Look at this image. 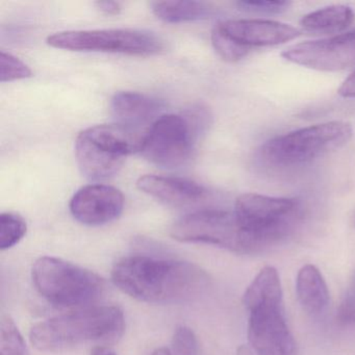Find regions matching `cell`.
I'll return each mask as SVG.
<instances>
[{"label":"cell","mask_w":355,"mask_h":355,"mask_svg":"<svg viewBox=\"0 0 355 355\" xmlns=\"http://www.w3.org/2000/svg\"><path fill=\"white\" fill-rule=\"evenodd\" d=\"M114 284L136 300L153 304L190 302L205 294L209 274L196 263L149 255H130L112 270Z\"/></svg>","instance_id":"cell-1"},{"label":"cell","mask_w":355,"mask_h":355,"mask_svg":"<svg viewBox=\"0 0 355 355\" xmlns=\"http://www.w3.org/2000/svg\"><path fill=\"white\" fill-rule=\"evenodd\" d=\"M125 328L124 313L114 305L95 306L45 320L33 326L30 340L43 352H64L91 343H114Z\"/></svg>","instance_id":"cell-2"},{"label":"cell","mask_w":355,"mask_h":355,"mask_svg":"<svg viewBox=\"0 0 355 355\" xmlns=\"http://www.w3.org/2000/svg\"><path fill=\"white\" fill-rule=\"evenodd\" d=\"M234 211L248 239L250 253L286 239L301 218V205L297 199L257 193L238 197Z\"/></svg>","instance_id":"cell-3"},{"label":"cell","mask_w":355,"mask_h":355,"mask_svg":"<svg viewBox=\"0 0 355 355\" xmlns=\"http://www.w3.org/2000/svg\"><path fill=\"white\" fill-rule=\"evenodd\" d=\"M32 278L39 294L57 307H78L98 300L107 284L98 274L57 257L35 261Z\"/></svg>","instance_id":"cell-4"},{"label":"cell","mask_w":355,"mask_h":355,"mask_svg":"<svg viewBox=\"0 0 355 355\" xmlns=\"http://www.w3.org/2000/svg\"><path fill=\"white\" fill-rule=\"evenodd\" d=\"M352 135L349 122L315 124L268 141L261 146V157L276 167L304 165L345 146Z\"/></svg>","instance_id":"cell-5"},{"label":"cell","mask_w":355,"mask_h":355,"mask_svg":"<svg viewBox=\"0 0 355 355\" xmlns=\"http://www.w3.org/2000/svg\"><path fill=\"white\" fill-rule=\"evenodd\" d=\"M47 43L55 49L70 51H101L130 55H157L163 49L159 37L146 31H70L49 37Z\"/></svg>","instance_id":"cell-6"},{"label":"cell","mask_w":355,"mask_h":355,"mask_svg":"<svg viewBox=\"0 0 355 355\" xmlns=\"http://www.w3.org/2000/svg\"><path fill=\"white\" fill-rule=\"evenodd\" d=\"M174 240L215 245L240 254H250L248 239L234 211H196L176 221L170 230Z\"/></svg>","instance_id":"cell-7"},{"label":"cell","mask_w":355,"mask_h":355,"mask_svg":"<svg viewBox=\"0 0 355 355\" xmlns=\"http://www.w3.org/2000/svg\"><path fill=\"white\" fill-rule=\"evenodd\" d=\"M195 137L184 116L164 115L147 130L141 153L159 167L175 169L190 159Z\"/></svg>","instance_id":"cell-8"},{"label":"cell","mask_w":355,"mask_h":355,"mask_svg":"<svg viewBox=\"0 0 355 355\" xmlns=\"http://www.w3.org/2000/svg\"><path fill=\"white\" fill-rule=\"evenodd\" d=\"M282 57L290 63L318 71L350 69L355 67V31L293 45Z\"/></svg>","instance_id":"cell-9"},{"label":"cell","mask_w":355,"mask_h":355,"mask_svg":"<svg viewBox=\"0 0 355 355\" xmlns=\"http://www.w3.org/2000/svg\"><path fill=\"white\" fill-rule=\"evenodd\" d=\"M248 340L254 355H297L282 305H265L249 311Z\"/></svg>","instance_id":"cell-10"},{"label":"cell","mask_w":355,"mask_h":355,"mask_svg":"<svg viewBox=\"0 0 355 355\" xmlns=\"http://www.w3.org/2000/svg\"><path fill=\"white\" fill-rule=\"evenodd\" d=\"M70 211L80 223L99 226L121 216L124 196L121 191L107 184H89L80 189L70 201Z\"/></svg>","instance_id":"cell-11"},{"label":"cell","mask_w":355,"mask_h":355,"mask_svg":"<svg viewBox=\"0 0 355 355\" xmlns=\"http://www.w3.org/2000/svg\"><path fill=\"white\" fill-rule=\"evenodd\" d=\"M217 26L230 40L248 51L254 47L284 44L301 35L298 28L273 20H227Z\"/></svg>","instance_id":"cell-12"},{"label":"cell","mask_w":355,"mask_h":355,"mask_svg":"<svg viewBox=\"0 0 355 355\" xmlns=\"http://www.w3.org/2000/svg\"><path fill=\"white\" fill-rule=\"evenodd\" d=\"M76 157L83 175L93 182H101L115 176L125 159L101 143L93 140L85 132H80L76 139Z\"/></svg>","instance_id":"cell-13"},{"label":"cell","mask_w":355,"mask_h":355,"mask_svg":"<svg viewBox=\"0 0 355 355\" xmlns=\"http://www.w3.org/2000/svg\"><path fill=\"white\" fill-rule=\"evenodd\" d=\"M139 190L172 207L193 205L205 196V189L193 180L171 176L144 175L137 182Z\"/></svg>","instance_id":"cell-14"},{"label":"cell","mask_w":355,"mask_h":355,"mask_svg":"<svg viewBox=\"0 0 355 355\" xmlns=\"http://www.w3.org/2000/svg\"><path fill=\"white\" fill-rule=\"evenodd\" d=\"M161 107L157 99L137 92L117 93L111 103L116 123L134 130H139L157 117Z\"/></svg>","instance_id":"cell-15"},{"label":"cell","mask_w":355,"mask_h":355,"mask_svg":"<svg viewBox=\"0 0 355 355\" xmlns=\"http://www.w3.org/2000/svg\"><path fill=\"white\" fill-rule=\"evenodd\" d=\"M296 293L305 311L317 315L324 313L329 304V291L320 270L313 265H305L299 270Z\"/></svg>","instance_id":"cell-16"},{"label":"cell","mask_w":355,"mask_h":355,"mask_svg":"<svg viewBox=\"0 0 355 355\" xmlns=\"http://www.w3.org/2000/svg\"><path fill=\"white\" fill-rule=\"evenodd\" d=\"M247 311L265 305H282V290L279 274L274 267H265L255 276L243 297Z\"/></svg>","instance_id":"cell-17"},{"label":"cell","mask_w":355,"mask_h":355,"mask_svg":"<svg viewBox=\"0 0 355 355\" xmlns=\"http://www.w3.org/2000/svg\"><path fill=\"white\" fill-rule=\"evenodd\" d=\"M355 14L348 6L334 5L303 16L300 24L306 32L328 34L340 32L354 21Z\"/></svg>","instance_id":"cell-18"},{"label":"cell","mask_w":355,"mask_h":355,"mask_svg":"<svg viewBox=\"0 0 355 355\" xmlns=\"http://www.w3.org/2000/svg\"><path fill=\"white\" fill-rule=\"evenodd\" d=\"M151 10L155 17L167 24L207 19L214 14L213 8L201 1H155Z\"/></svg>","instance_id":"cell-19"},{"label":"cell","mask_w":355,"mask_h":355,"mask_svg":"<svg viewBox=\"0 0 355 355\" xmlns=\"http://www.w3.org/2000/svg\"><path fill=\"white\" fill-rule=\"evenodd\" d=\"M0 355H31L15 322L5 313L0 317Z\"/></svg>","instance_id":"cell-20"},{"label":"cell","mask_w":355,"mask_h":355,"mask_svg":"<svg viewBox=\"0 0 355 355\" xmlns=\"http://www.w3.org/2000/svg\"><path fill=\"white\" fill-rule=\"evenodd\" d=\"M28 226L21 216L15 213L0 215V249L7 250L17 245L26 236Z\"/></svg>","instance_id":"cell-21"},{"label":"cell","mask_w":355,"mask_h":355,"mask_svg":"<svg viewBox=\"0 0 355 355\" xmlns=\"http://www.w3.org/2000/svg\"><path fill=\"white\" fill-rule=\"evenodd\" d=\"M211 44L216 53L224 61L234 63L240 61L248 55L249 51L230 40L217 26L211 32Z\"/></svg>","instance_id":"cell-22"},{"label":"cell","mask_w":355,"mask_h":355,"mask_svg":"<svg viewBox=\"0 0 355 355\" xmlns=\"http://www.w3.org/2000/svg\"><path fill=\"white\" fill-rule=\"evenodd\" d=\"M33 76L32 70L11 53L1 51L0 53V82L24 80Z\"/></svg>","instance_id":"cell-23"},{"label":"cell","mask_w":355,"mask_h":355,"mask_svg":"<svg viewBox=\"0 0 355 355\" xmlns=\"http://www.w3.org/2000/svg\"><path fill=\"white\" fill-rule=\"evenodd\" d=\"M174 355H199V345L194 331L187 326H178L172 338Z\"/></svg>","instance_id":"cell-24"},{"label":"cell","mask_w":355,"mask_h":355,"mask_svg":"<svg viewBox=\"0 0 355 355\" xmlns=\"http://www.w3.org/2000/svg\"><path fill=\"white\" fill-rule=\"evenodd\" d=\"M336 321L343 327H355V274L338 305Z\"/></svg>","instance_id":"cell-25"},{"label":"cell","mask_w":355,"mask_h":355,"mask_svg":"<svg viewBox=\"0 0 355 355\" xmlns=\"http://www.w3.org/2000/svg\"><path fill=\"white\" fill-rule=\"evenodd\" d=\"M236 6L243 11L252 13L278 14L286 11L290 8L288 1H271V0H257V1H239Z\"/></svg>","instance_id":"cell-26"},{"label":"cell","mask_w":355,"mask_h":355,"mask_svg":"<svg viewBox=\"0 0 355 355\" xmlns=\"http://www.w3.org/2000/svg\"><path fill=\"white\" fill-rule=\"evenodd\" d=\"M96 9L105 15H118L121 12V5L117 1H97Z\"/></svg>","instance_id":"cell-27"},{"label":"cell","mask_w":355,"mask_h":355,"mask_svg":"<svg viewBox=\"0 0 355 355\" xmlns=\"http://www.w3.org/2000/svg\"><path fill=\"white\" fill-rule=\"evenodd\" d=\"M338 92L345 98H355V71L343 83Z\"/></svg>","instance_id":"cell-28"},{"label":"cell","mask_w":355,"mask_h":355,"mask_svg":"<svg viewBox=\"0 0 355 355\" xmlns=\"http://www.w3.org/2000/svg\"><path fill=\"white\" fill-rule=\"evenodd\" d=\"M91 355H117L115 352H114L112 349H110L109 347L105 346H97L93 349L92 352H91Z\"/></svg>","instance_id":"cell-29"},{"label":"cell","mask_w":355,"mask_h":355,"mask_svg":"<svg viewBox=\"0 0 355 355\" xmlns=\"http://www.w3.org/2000/svg\"><path fill=\"white\" fill-rule=\"evenodd\" d=\"M236 355H254L253 354L252 351H251L250 348L246 346L240 347L238 349V352H236Z\"/></svg>","instance_id":"cell-30"},{"label":"cell","mask_w":355,"mask_h":355,"mask_svg":"<svg viewBox=\"0 0 355 355\" xmlns=\"http://www.w3.org/2000/svg\"><path fill=\"white\" fill-rule=\"evenodd\" d=\"M151 355H172V353L170 352L169 349L167 348H157L151 353Z\"/></svg>","instance_id":"cell-31"},{"label":"cell","mask_w":355,"mask_h":355,"mask_svg":"<svg viewBox=\"0 0 355 355\" xmlns=\"http://www.w3.org/2000/svg\"><path fill=\"white\" fill-rule=\"evenodd\" d=\"M354 226H355V217H354Z\"/></svg>","instance_id":"cell-32"}]
</instances>
